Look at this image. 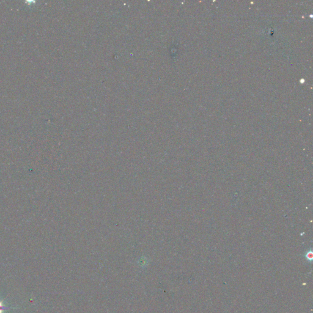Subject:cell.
<instances>
[{"instance_id": "cell-1", "label": "cell", "mask_w": 313, "mask_h": 313, "mask_svg": "<svg viewBox=\"0 0 313 313\" xmlns=\"http://www.w3.org/2000/svg\"><path fill=\"white\" fill-rule=\"evenodd\" d=\"M7 309H9V308H7L4 307L1 302H0V313H3V312Z\"/></svg>"}, {"instance_id": "cell-2", "label": "cell", "mask_w": 313, "mask_h": 313, "mask_svg": "<svg viewBox=\"0 0 313 313\" xmlns=\"http://www.w3.org/2000/svg\"><path fill=\"white\" fill-rule=\"evenodd\" d=\"M306 257H307L308 260L311 261L312 259V252L311 251V252H308L307 253V254H306Z\"/></svg>"}]
</instances>
